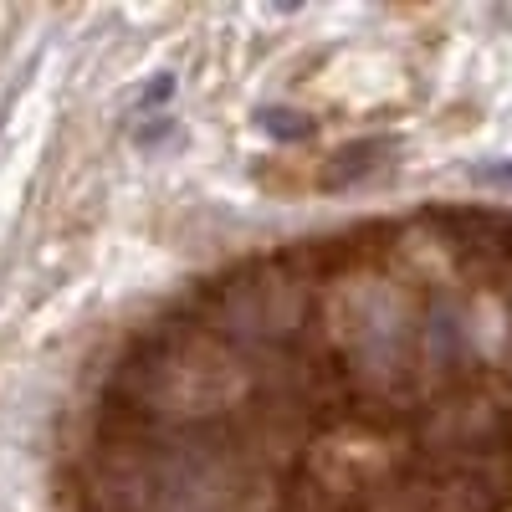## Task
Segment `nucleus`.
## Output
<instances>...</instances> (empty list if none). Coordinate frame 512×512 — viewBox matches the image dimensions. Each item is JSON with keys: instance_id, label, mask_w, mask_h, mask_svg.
Wrapping results in <instances>:
<instances>
[{"instance_id": "nucleus-3", "label": "nucleus", "mask_w": 512, "mask_h": 512, "mask_svg": "<svg viewBox=\"0 0 512 512\" xmlns=\"http://www.w3.org/2000/svg\"><path fill=\"white\" fill-rule=\"evenodd\" d=\"M477 180L492 185V190H512V159H492V164H482V169H477Z\"/></svg>"}, {"instance_id": "nucleus-1", "label": "nucleus", "mask_w": 512, "mask_h": 512, "mask_svg": "<svg viewBox=\"0 0 512 512\" xmlns=\"http://www.w3.org/2000/svg\"><path fill=\"white\" fill-rule=\"evenodd\" d=\"M297 318H303V297H297L292 287H231L226 292V323L231 333L241 338H262V344H272V338H287L297 328Z\"/></svg>"}, {"instance_id": "nucleus-2", "label": "nucleus", "mask_w": 512, "mask_h": 512, "mask_svg": "<svg viewBox=\"0 0 512 512\" xmlns=\"http://www.w3.org/2000/svg\"><path fill=\"white\" fill-rule=\"evenodd\" d=\"M308 123L313 118H303V113H267V128H272V134H282V139H303Z\"/></svg>"}]
</instances>
